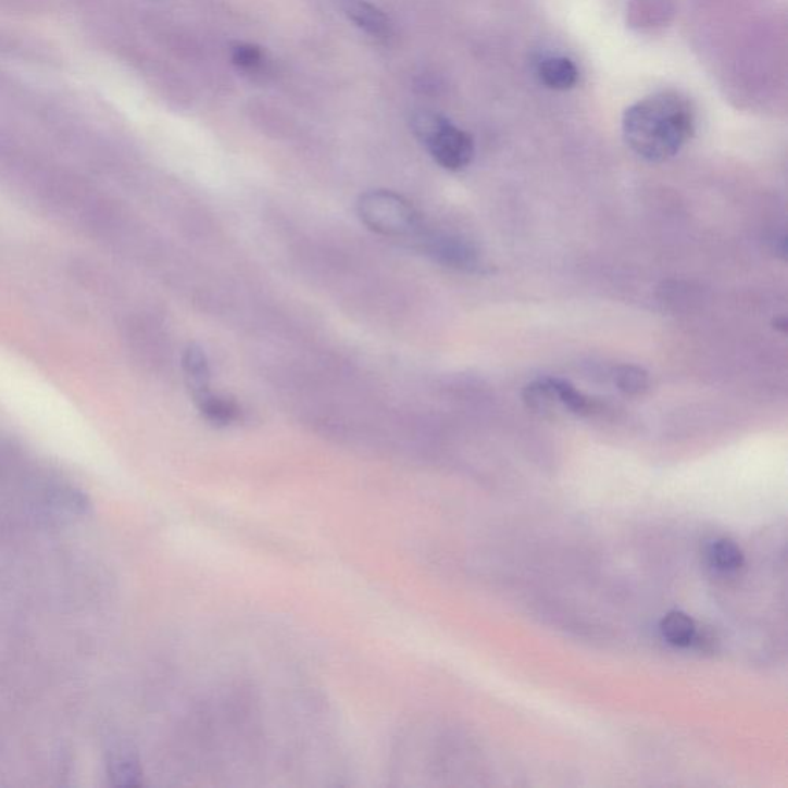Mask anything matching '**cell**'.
<instances>
[{"mask_svg":"<svg viewBox=\"0 0 788 788\" xmlns=\"http://www.w3.org/2000/svg\"><path fill=\"white\" fill-rule=\"evenodd\" d=\"M693 132V109L679 92H654L633 103L624 113L625 142L649 162H664L676 157Z\"/></svg>","mask_w":788,"mask_h":788,"instance_id":"1","label":"cell"},{"mask_svg":"<svg viewBox=\"0 0 788 788\" xmlns=\"http://www.w3.org/2000/svg\"><path fill=\"white\" fill-rule=\"evenodd\" d=\"M358 213L370 229L387 238H403L416 242L427 229L413 203L393 191L373 190L362 195L358 202Z\"/></svg>","mask_w":788,"mask_h":788,"instance_id":"2","label":"cell"},{"mask_svg":"<svg viewBox=\"0 0 788 788\" xmlns=\"http://www.w3.org/2000/svg\"><path fill=\"white\" fill-rule=\"evenodd\" d=\"M413 132L442 168L459 172L475 157L472 136L430 111L414 114Z\"/></svg>","mask_w":788,"mask_h":788,"instance_id":"3","label":"cell"},{"mask_svg":"<svg viewBox=\"0 0 788 788\" xmlns=\"http://www.w3.org/2000/svg\"><path fill=\"white\" fill-rule=\"evenodd\" d=\"M416 243L428 257L451 268L475 272L480 266L479 254L475 248L453 236L436 235L425 229Z\"/></svg>","mask_w":788,"mask_h":788,"instance_id":"4","label":"cell"},{"mask_svg":"<svg viewBox=\"0 0 788 788\" xmlns=\"http://www.w3.org/2000/svg\"><path fill=\"white\" fill-rule=\"evenodd\" d=\"M107 767L111 783L116 787H138L142 784V768L138 753L127 743H114L109 750Z\"/></svg>","mask_w":788,"mask_h":788,"instance_id":"5","label":"cell"},{"mask_svg":"<svg viewBox=\"0 0 788 788\" xmlns=\"http://www.w3.org/2000/svg\"><path fill=\"white\" fill-rule=\"evenodd\" d=\"M539 80L551 90L565 91L579 80L578 66L567 55L547 54L536 64Z\"/></svg>","mask_w":788,"mask_h":788,"instance_id":"6","label":"cell"},{"mask_svg":"<svg viewBox=\"0 0 788 788\" xmlns=\"http://www.w3.org/2000/svg\"><path fill=\"white\" fill-rule=\"evenodd\" d=\"M183 370L185 383L195 403L211 393V372L209 358L202 347L190 343L184 351Z\"/></svg>","mask_w":788,"mask_h":788,"instance_id":"7","label":"cell"},{"mask_svg":"<svg viewBox=\"0 0 788 788\" xmlns=\"http://www.w3.org/2000/svg\"><path fill=\"white\" fill-rule=\"evenodd\" d=\"M342 9L347 16L370 36L388 39L393 35L390 18L372 3L365 0H343Z\"/></svg>","mask_w":788,"mask_h":788,"instance_id":"8","label":"cell"},{"mask_svg":"<svg viewBox=\"0 0 788 788\" xmlns=\"http://www.w3.org/2000/svg\"><path fill=\"white\" fill-rule=\"evenodd\" d=\"M199 413L205 417L207 422L216 425V427H228L236 424L242 416L239 403L228 396L214 395L211 391L201 401L196 402Z\"/></svg>","mask_w":788,"mask_h":788,"instance_id":"9","label":"cell"},{"mask_svg":"<svg viewBox=\"0 0 788 788\" xmlns=\"http://www.w3.org/2000/svg\"><path fill=\"white\" fill-rule=\"evenodd\" d=\"M549 383L551 390L556 396L558 403L568 410L570 413L578 414V416H590L598 410V402L590 396L580 393L578 388L573 387L568 380L549 377Z\"/></svg>","mask_w":788,"mask_h":788,"instance_id":"10","label":"cell"},{"mask_svg":"<svg viewBox=\"0 0 788 788\" xmlns=\"http://www.w3.org/2000/svg\"><path fill=\"white\" fill-rule=\"evenodd\" d=\"M706 561L710 567L724 575L739 572L743 567L742 550L730 539H715L706 547Z\"/></svg>","mask_w":788,"mask_h":788,"instance_id":"11","label":"cell"},{"mask_svg":"<svg viewBox=\"0 0 788 788\" xmlns=\"http://www.w3.org/2000/svg\"><path fill=\"white\" fill-rule=\"evenodd\" d=\"M697 624L686 613L672 612L662 620L661 633L662 638L672 646L690 647L693 643L695 635H697Z\"/></svg>","mask_w":788,"mask_h":788,"instance_id":"12","label":"cell"},{"mask_svg":"<svg viewBox=\"0 0 788 788\" xmlns=\"http://www.w3.org/2000/svg\"><path fill=\"white\" fill-rule=\"evenodd\" d=\"M614 386L624 395L638 396L649 387V375L638 365H621L614 372Z\"/></svg>","mask_w":788,"mask_h":788,"instance_id":"13","label":"cell"},{"mask_svg":"<svg viewBox=\"0 0 788 788\" xmlns=\"http://www.w3.org/2000/svg\"><path fill=\"white\" fill-rule=\"evenodd\" d=\"M53 502L58 509L72 514H88L91 510L88 496L76 488H58L53 493Z\"/></svg>","mask_w":788,"mask_h":788,"instance_id":"14","label":"cell"},{"mask_svg":"<svg viewBox=\"0 0 788 788\" xmlns=\"http://www.w3.org/2000/svg\"><path fill=\"white\" fill-rule=\"evenodd\" d=\"M233 62L238 65L240 70L246 72H257L264 65V53L261 48L257 46H250V43H238L233 48Z\"/></svg>","mask_w":788,"mask_h":788,"instance_id":"15","label":"cell"}]
</instances>
